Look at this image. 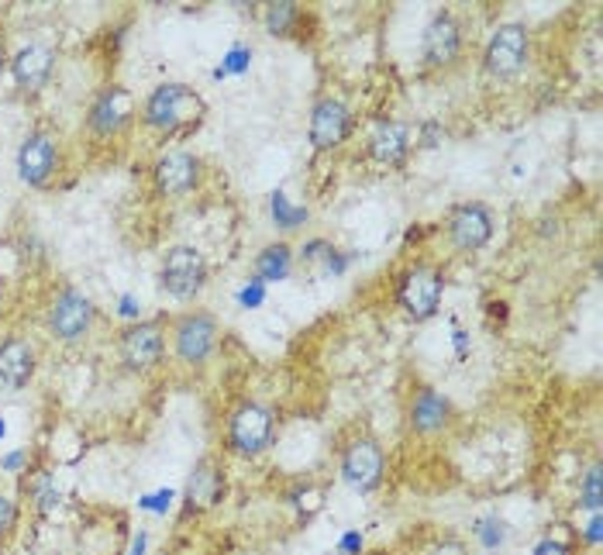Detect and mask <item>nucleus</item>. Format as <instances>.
I'll list each match as a JSON object with an SVG mask.
<instances>
[{"label":"nucleus","mask_w":603,"mask_h":555,"mask_svg":"<svg viewBox=\"0 0 603 555\" xmlns=\"http://www.w3.org/2000/svg\"><path fill=\"white\" fill-rule=\"evenodd\" d=\"M204 101L200 94H194L190 86L184 83H163L156 86L153 94L145 97V107H142V122L156 132H176L184 125H194L204 118Z\"/></svg>","instance_id":"obj_1"},{"label":"nucleus","mask_w":603,"mask_h":555,"mask_svg":"<svg viewBox=\"0 0 603 555\" xmlns=\"http://www.w3.org/2000/svg\"><path fill=\"white\" fill-rule=\"evenodd\" d=\"M441 294H445V276L438 266H428V262H414L401 273L397 283V304L404 307L407 317L414 321H428L438 314L441 307Z\"/></svg>","instance_id":"obj_2"},{"label":"nucleus","mask_w":603,"mask_h":555,"mask_svg":"<svg viewBox=\"0 0 603 555\" xmlns=\"http://www.w3.org/2000/svg\"><path fill=\"white\" fill-rule=\"evenodd\" d=\"M531 55V35L521 21H507L490 35L487 49H482V70L493 80H510L528 66Z\"/></svg>","instance_id":"obj_3"},{"label":"nucleus","mask_w":603,"mask_h":555,"mask_svg":"<svg viewBox=\"0 0 603 555\" xmlns=\"http://www.w3.org/2000/svg\"><path fill=\"white\" fill-rule=\"evenodd\" d=\"M159 283L169 297L176 301H190L197 297L204 283H207V259L200 249L194 245H173L163 259V270H159Z\"/></svg>","instance_id":"obj_4"},{"label":"nucleus","mask_w":603,"mask_h":555,"mask_svg":"<svg viewBox=\"0 0 603 555\" xmlns=\"http://www.w3.org/2000/svg\"><path fill=\"white\" fill-rule=\"evenodd\" d=\"M273 442V411L256 400H246L228 421V446L238 455H259Z\"/></svg>","instance_id":"obj_5"},{"label":"nucleus","mask_w":603,"mask_h":555,"mask_svg":"<svg viewBox=\"0 0 603 555\" xmlns=\"http://www.w3.org/2000/svg\"><path fill=\"white\" fill-rule=\"evenodd\" d=\"M94 301L80 294L76 286L59 290L52 307H49V328L59 342H80L90 328H94Z\"/></svg>","instance_id":"obj_6"},{"label":"nucleus","mask_w":603,"mask_h":555,"mask_svg":"<svg viewBox=\"0 0 603 555\" xmlns=\"http://www.w3.org/2000/svg\"><path fill=\"white\" fill-rule=\"evenodd\" d=\"M163 348H166V335L159 321H135V325L125 328L117 338V356L132 373L153 369L163 359Z\"/></svg>","instance_id":"obj_7"},{"label":"nucleus","mask_w":603,"mask_h":555,"mask_svg":"<svg viewBox=\"0 0 603 555\" xmlns=\"http://www.w3.org/2000/svg\"><path fill=\"white\" fill-rule=\"evenodd\" d=\"M215 345H218V325H215V317H210V314L194 311V314H184V317L176 321L173 348H176V356L184 359L187 366L207 363V356L215 353Z\"/></svg>","instance_id":"obj_8"},{"label":"nucleus","mask_w":603,"mask_h":555,"mask_svg":"<svg viewBox=\"0 0 603 555\" xmlns=\"http://www.w3.org/2000/svg\"><path fill=\"white\" fill-rule=\"evenodd\" d=\"M383 470H386V455L373 438H355L342 452V477L358 493L376 490L383 483Z\"/></svg>","instance_id":"obj_9"},{"label":"nucleus","mask_w":603,"mask_h":555,"mask_svg":"<svg viewBox=\"0 0 603 555\" xmlns=\"http://www.w3.org/2000/svg\"><path fill=\"white\" fill-rule=\"evenodd\" d=\"M352 132V111L345 101L339 97H321L311 111V125H308V135H311V145L318 153H328V149H339V145L349 138Z\"/></svg>","instance_id":"obj_10"},{"label":"nucleus","mask_w":603,"mask_h":555,"mask_svg":"<svg viewBox=\"0 0 603 555\" xmlns=\"http://www.w3.org/2000/svg\"><path fill=\"white\" fill-rule=\"evenodd\" d=\"M493 239V214L482 203H462L448 218V242L459 252H479Z\"/></svg>","instance_id":"obj_11"},{"label":"nucleus","mask_w":603,"mask_h":555,"mask_svg":"<svg viewBox=\"0 0 603 555\" xmlns=\"http://www.w3.org/2000/svg\"><path fill=\"white\" fill-rule=\"evenodd\" d=\"M420 49H425V60L432 66L456 63L462 52V24L456 21V14L438 11L425 28V42H420Z\"/></svg>","instance_id":"obj_12"},{"label":"nucleus","mask_w":603,"mask_h":555,"mask_svg":"<svg viewBox=\"0 0 603 555\" xmlns=\"http://www.w3.org/2000/svg\"><path fill=\"white\" fill-rule=\"evenodd\" d=\"M59 166V149L45 132H32L18 149V172L28 187H45Z\"/></svg>","instance_id":"obj_13"},{"label":"nucleus","mask_w":603,"mask_h":555,"mask_svg":"<svg viewBox=\"0 0 603 555\" xmlns=\"http://www.w3.org/2000/svg\"><path fill=\"white\" fill-rule=\"evenodd\" d=\"M132 114H135L132 91H125V86H107V91L94 101V107H90L86 125L94 135H117L132 122Z\"/></svg>","instance_id":"obj_14"},{"label":"nucleus","mask_w":603,"mask_h":555,"mask_svg":"<svg viewBox=\"0 0 603 555\" xmlns=\"http://www.w3.org/2000/svg\"><path fill=\"white\" fill-rule=\"evenodd\" d=\"M153 177H156L159 193H166V197H184V193H190L200 184V159L194 153H166L156 163Z\"/></svg>","instance_id":"obj_15"},{"label":"nucleus","mask_w":603,"mask_h":555,"mask_svg":"<svg viewBox=\"0 0 603 555\" xmlns=\"http://www.w3.org/2000/svg\"><path fill=\"white\" fill-rule=\"evenodd\" d=\"M35 376V345L24 338H8L0 345V384L21 390Z\"/></svg>","instance_id":"obj_16"},{"label":"nucleus","mask_w":603,"mask_h":555,"mask_svg":"<svg viewBox=\"0 0 603 555\" xmlns=\"http://www.w3.org/2000/svg\"><path fill=\"white\" fill-rule=\"evenodd\" d=\"M52 66H55V55L45 45H24L11 60V73L24 91H42L52 76Z\"/></svg>","instance_id":"obj_17"},{"label":"nucleus","mask_w":603,"mask_h":555,"mask_svg":"<svg viewBox=\"0 0 603 555\" xmlns=\"http://www.w3.org/2000/svg\"><path fill=\"white\" fill-rule=\"evenodd\" d=\"M221 493H225V477L218 470V462L215 459H200L194 465V473H190V483H187L190 511H210L221 501Z\"/></svg>","instance_id":"obj_18"},{"label":"nucleus","mask_w":603,"mask_h":555,"mask_svg":"<svg viewBox=\"0 0 603 555\" xmlns=\"http://www.w3.org/2000/svg\"><path fill=\"white\" fill-rule=\"evenodd\" d=\"M448 421H451V404L432 387L417 390V397L410 404V428L417 434H438L448 428Z\"/></svg>","instance_id":"obj_19"},{"label":"nucleus","mask_w":603,"mask_h":555,"mask_svg":"<svg viewBox=\"0 0 603 555\" xmlns=\"http://www.w3.org/2000/svg\"><path fill=\"white\" fill-rule=\"evenodd\" d=\"M410 153V128L404 122H380L370 135V156L383 166H397Z\"/></svg>","instance_id":"obj_20"},{"label":"nucleus","mask_w":603,"mask_h":555,"mask_svg":"<svg viewBox=\"0 0 603 555\" xmlns=\"http://www.w3.org/2000/svg\"><path fill=\"white\" fill-rule=\"evenodd\" d=\"M290 270H293V252L287 242H273L256 255V280L259 283H280L290 276Z\"/></svg>","instance_id":"obj_21"},{"label":"nucleus","mask_w":603,"mask_h":555,"mask_svg":"<svg viewBox=\"0 0 603 555\" xmlns=\"http://www.w3.org/2000/svg\"><path fill=\"white\" fill-rule=\"evenodd\" d=\"M297 21H300V8L290 4V0H280V4H269L266 8V28L273 35H280V39H287L293 32Z\"/></svg>","instance_id":"obj_22"},{"label":"nucleus","mask_w":603,"mask_h":555,"mask_svg":"<svg viewBox=\"0 0 603 555\" xmlns=\"http://www.w3.org/2000/svg\"><path fill=\"white\" fill-rule=\"evenodd\" d=\"M269 208H273L277 224H280V228H287V231H290V228H297L300 221L308 218V208H297V203H290L283 190H277V193H273V200H269Z\"/></svg>","instance_id":"obj_23"},{"label":"nucleus","mask_w":603,"mask_h":555,"mask_svg":"<svg viewBox=\"0 0 603 555\" xmlns=\"http://www.w3.org/2000/svg\"><path fill=\"white\" fill-rule=\"evenodd\" d=\"M580 504L596 514L600 511V462H593L590 470L583 473V483H580Z\"/></svg>","instance_id":"obj_24"},{"label":"nucleus","mask_w":603,"mask_h":555,"mask_svg":"<svg viewBox=\"0 0 603 555\" xmlns=\"http://www.w3.org/2000/svg\"><path fill=\"white\" fill-rule=\"evenodd\" d=\"M476 538L487 545V548H497V545H503V538H507V532H503V521L500 517H482L479 524H476Z\"/></svg>","instance_id":"obj_25"},{"label":"nucleus","mask_w":603,"mask_h":555,"mask_svg":"<svg viewBox=\"0 0 603 555\" xmlns=\"http://www.w3.org/2000/svg\"><path fill=\"white\" fill-rule=\"evenodd\" d=\"M249 60H252V49H231V52H228V60L218 66L215 76L221 80V76H228V73H246V70H249Z\"/></svg>","instance_id":"obj_26"},{"label":"nucleus","mask_w":603,"mask_h":555,"mask_svg":"<svg viewBox=\"0 0 603 555\" xmlns=\"http://www.w3.org/2000/svg\"><path fill=\"white\" fill-rule=\"evenodd\" d=\"M14 517H18L14 501H11V496L0 493V535H8V532L14 528Z\"/></svg>","instance_id":"obj_27"},{"label":"nucleus","mask_w":603,"mask_h":555,"mask_svg":"<svg viewBox=\"0 0 603 555\" xmlns=\"http://www.w3.org/2000/svg\"><path fill=\"white\" fill-rule=\"evenodd\" d=\"M262 297H266V283H259V280H252V283L238 294V301L246 304V307H259V304H262Z\"/></svg>","instance_id":"obj_28"},{"label":"nucleus","mask_w":603,"mask_h":555,"mask_svg":"<svg viewBox=\"0 0 603 555\" xmlns=\"http://www.w3.org/2000/svg\"><path fill=\"white\" fill-rule=\"evenodd\" d=\"M169 504H173V490H159L156 496H145V501H142V507L145 511H169Z\"/></svg>","instance_id":"obj_29"},{"label":"nucleus","mask_w":603,"mask_h":555,"mask_svg":"<svg viewBox=\"0 0 603 555\" xmlns=\"http://www.w3.org/2000/svg\"><path fill=\"white\" fill-rule=\"evenodd\" d=\"M428 555H469V548H466L459 538H445V542H438Z\"/></svg>","instance_id":"obj_30"},{"label":"nucleus","mask_w":603,"mask_h":555,"mask_svg":"<svg viewBox=\"0 0 603 555\" xmlns=\"http://www.w3.org/2000/svg\"><path fill=\"white\" fill-rule=\"evenodd\" d=\"M534 555H569V545L559 538H545V542L534 545Z\"/></svg>","instance_id":"obj_31"},{"label":"nucleus","mask_w":603,"mask_h":555,"mask_svg":"<svg viewBox=\"0 0 603 555\" xmlns=\"http://www.w3.org/2000/svg\"><path fill=\"white\" fill-rule=\"evenodd\" d=\"M138 311H142V304L132 297V294H125L121 297V314H128V317H138Z\"/></svg>","instance_id":"obj_32"},{"label":"nucleus","mask_w":603,"mask_h":555,"mask_svg":"<svg viewBox=\"0 0 603 555\" xmlns=\"http://www.w3.org/2000/svg\"><path fill=\"white\" fill-rule=\"evenodd\" d=\"M586 542H590V545H596V542H600V511H596V514H593V521L586 524Z\"/></svg>","instance_id":"obj_33"},{"label":"nucleus","mask_w":603,"mask_h":555,"mask_svg":"<svg viewBox=\"0 0 603 555\" xmlns=\"http://www.w3.org/2000/svg\"><path fill=\"white\" fill-rule=\"evenodd\" d=\"M342 548H345V552H358V548H362V538H358V535H345Z\"/></svg>","instance_id":"obj_34"},{"label":"nucleus","mask_w":603,"mask_h":555,"mask_svg":"<svg viewBox=\"0 0 603 555\" xmlns=\"http://www.w3.org/2000/svg\"><path fill=\"white\" fill-rule=\"evenodd\" d=\"M21 462H24V452H14V455H8V459H4V465H8V470H18Z\"/></svg>","instance_id":"obj_35"},{"label":"nucleus","mask_w":603,"mask_h":555,"mask_svg":"<svg viewBox=\"0 0 603 555\" xmlns=\"http://www.w3.org/2000/svg\"><path fill=\"white\" fill-rule=\"evenodd\" d=\"M145 552V535L138 532V538H135V545H132V555H142Z\"/></svg>","instance_id":"obj_36"},{"label":"nucleus","mask_w":603,"mask_h":555,"mask_svg":"<svg viewBox=\"0 0 603 555\" xmlns=\"http://www.w3.org/2000/svg\"><path fill=\"white\" fill-rule=\"evenodd\" d=\"M435 132H438L435 125H425V145H435Z\"/></svg>","instance_id":"obj_37"},{"label":"nucleus","mask_w":603,"mask_h":555,"mask_svg":"<svg viewBox=\"0 0 603 555\" xmlns=\"http://www.w3.org/2000/svg\"><path fill=\"white\" fill-rule=\"evenodd\" d=\"M0 73H4V52H0Z\"/></svg>","instance_id":"obj_38"},{"label":"nucleus","mask_w":603,"mask_h":555,"mask_svg":"<svg viewBox=\"0 0 603 555\" xmlns=\"http://www.w3.org/2000/svg\"><path fill=\"white\" fill-rule=\"evenodd\" d=\"M0 434H4V421H0Z\"/></svg>","instance_id":"obj_39"}]
</instances>
